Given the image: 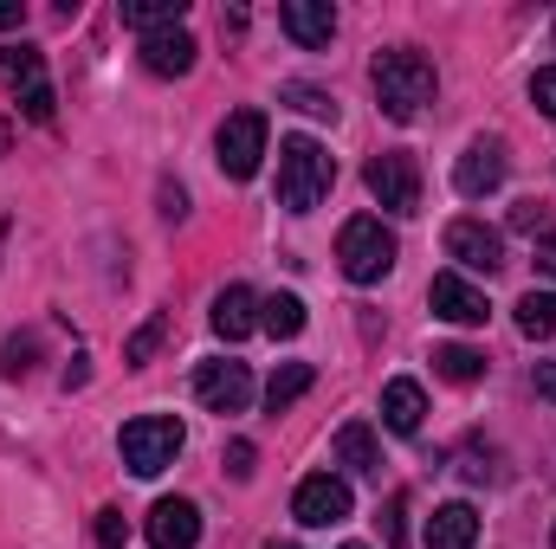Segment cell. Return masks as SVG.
I'll return each instance as SVG.
<instances>
[{"mask_svg":"<svg viewBox=\"0 0 556 549\" xmlns=\"http://www.w3.org/2000/svg\"><path fill=\"white\" fill-rule=\"evenodd\" d=\"M369 85H376V111H382L389 124H415L420 111L433 104V91H440L433 65L420 59L415 46H389V52H376Z\"/></svg>","mask_w":556,"mask_h":549,"instance_id":"1","label":"cell"},{"mask_svg":"<svg viewBox=\"0 0 556 549\" xmlns=\"http://www.w3.org/2000/svg\"><path fill=\"white\" fill-rule=\"evenodd\" d=\"M330 181H337V162H330L324 142H311V137H285L278 142V207H291V214H317L324 194H330Z\"/></svg>","mask_w":556,"mask_h":549,"instance_id":"2","label":"cell"},{"mask_svg":"<svg viewBox=\"0 0 556 549\" xmlns=\"http://www.w3.org/2000/svg\"><path fill=\"white\" fill-rule=\"evenodd\" d=\"M395 259H402V246H395V233L376 214H356L337 233V266H343L350 284H382V278L395 272Z\"/></svg>","mask_w":556,"mask_h":549,"instance_id":"3","label":"cell"},{"mask_svg":"<svg viewBox=\"0 0 556 549\" xmlns=\"http://www.w3.org/2000/svg\"><path fill=\"white\" fill-rule=\"evenodd\" d=\"M181 446H188V426H181L175 413H142V420H130V426H124V439H117V452H124V465H130L137 478L168 472Z\"/></svg>","mask_w":556,"mask_h":549,"instance_id":"4","label":"cell"},{"mask_svg":"<svg viewBox=\"0 0 556 549\" xmlns=\"http://www.w3.org/2000/svg\"><path fill=\"white\" fill-rule=\"evenodd\" d=\"M0 85L13 91L26 124H52V85H46V59L33 46H0Z\"/></svg>","mask_w":556,"mask_h":549,"instance_id":"5","label":"cell"},{"mask_svg":"<svg viewBox=\"0 0 556 549\" xmlns=\"http://www.w3.org/2000/svg\"><path fill=\"white\" fill-rule=\"evenodd\" d=\"M214 155H220L227 181H253L260 162H266V111H233L214 137Z\"/></svg>","mask_w":556,"mask_h":549,"instance_id":"6","label":"cell"},{"mask_svg":"<svg viewBox=\"0 0 556 549\" xmlns=\"http://www.w3.org/2000/svg\"><path fill=\"white\" fill-rule=\"evenodd\" d=\"M363 181H369V194H376L389 214H420V168H415L408 149H382V155H369Z\"/></svg>","mask_w":556,"mask_h":549,"instance_id":"7","label":"cell"},{"mask_svg":"<svg viewBox=\"0 0 556 549\" xmlns=\"http://www.w3.org/2000/svg\"><path fill=\"white\" fill-rule=\"evenodd\" d=\"M505 142L498 137H472L466 142V155L453 162V188L466 194V201H485V194H498L505 188Z\"/></svg>","mask_w":556,"mask_h":549,"instance_id":"8","label":"cell"},{"mask_svg":"<svg viewBox=\"0 0 556 549\" xmlns=\"http://www.w3.org/2000/svg\"><path fill=\"white\" fill-rule=\"evenodd\" d=\"M291 518H298L304 531L343 524V518H350V485H343L337 472H311V478L298 485V498H291Z\"/></svg>","mask_w":556,"mask_h":549,"instance_id":"9","label":"cell"},{"mask_svg":"<svg viewBox=\"0 0 556 549\" xmlns=\"http://www.w3.org/2000/svg\"><path fill=\"white\" fill-rule=\"evenodd\" d=\"M194 395L207 413H247L253 401V369L247 362H201L194 369Z\"/></svg>","mask_w":556,"mask_h":549,"instance_id":"10","label":"cell"},{"mask_svg":"<svg viewBox=\"0 0 556 549\" xmlns=\"http://www.w3.org/2000/svg\"><path fill=\"white\" fill-rule=\"evenodd\" d=\"M446 259L459 266V272H498L505 266V240H498V227H485V220H453L446 227Z\"/></svg>","mask_w":556,"mask_h":549,"instance_id":"11","label":"cell"},{"mask_svg":"<svg viewBox=\"0 0 556 549\" xmlns=\"http://www.w3.org/2000/svg\"><path fill=\"white\" fill-rule=\"evenodd\" d=\"M427 304H433V317H446V323H459V330H479V323L492 317L485 291H479V284H466L459 272L433 278V284H427Z\"/></svg>","mask_w":556,"mask_h":549,"instance_id":"12","label":"cell"},{"mask_svg":"<svg viewBox=\"0 0 556 549\" xmlns=\"http://www.w3.org/2000/svg\"><path fill=\"white\" fill-rule=\"evenodd\" d=\"M149 544L155 549H194L201 544V511H194V498H155V511H149Z\"/></svg>","mask_w":556,"mask_h":549,"instance_id":"13","label":"cell"},{"mask_svg":"<svg viewBox=\"0 0 556 549\" xmlns=\"http://www.w3.org/2000/svg\"><path fill=\"white\" fill-rule=\"evenodd\" d=\"M278 26H285L304 52H324L330 33H337V7H330V0H285V7H278Z\"/></svg>","mask_w":556,"mask_h":549,"instance_id":"14","label":"cell"},{"mask_svg":"<svg viewBox=\"0 0 556 549\" xmlns=\"http://www.w3.org/2000/svg\"><path fill=\"white\" fill-rule=\"evenodd\" d=\"M194 33H181V26H162V33H149L142 39V65L155 72V78H188L194 72Z\"/></svg>","mask_w":556,"mask_h":549,"instance_id":"15","label":"cell"},{"mask_svg":"<svg viewBox=\"0 0 556 549\" xmlns=\"http://www.w3.org/2000/svg\"><path fill=\"white\" fill-rule=\"evenodd\" d=\"M207 323H214V336H227V343H240V336H253V330H260V297H253L247 284H227V291L214 297V310H207Z\"/></svg>","mask_w":556,"mask_h":549,"instance_id":"16","label":"cell"},{"mask_svg":"<svg viewBox=\"0 0 556 549\" xmlns=\"http://www.w3.org/2000/svg\"><path fill=\"white\" fill-rule=\"evenodd\" d=\"M330 452H337V465H343V472H356V478H382V446H376V433H369L363 420L337 426Z\"/></svg>","mask_w":556,"mask_h":549,"instance_id":"17","label":"cell"},{"mask_svg":"<svg viewBox=\"0 0 556 549\" xmlns=\"http://www.w3.org/2000/svg\"><path fill=\"white\" fill-rule=\"evenodd\" d=\"M479 544V511L472 505H440L427 518V549H472Z\"/></svg>","mask_w":556,"mask_h":549,"instance_id":"18","label":"cell"},{"mask_svg":"<svg viewBox=\"0 0 556 549\" xmlns=\"http://www.w3.org/2000/svg\"><path fill=\"white\" fill-rule=\"evenodd\" d=\"M420 420H427V395H420V382L395 375V382L382 388V426H389V433H420Z\"/></svg>","mask_w":556,"mask_h":549,"instance_id":"19","label":"cell"},{"mask_svg":"<svg viewBox=\"0 0 556 549\" xmlns=\"http://www.w3.org/2000/svg\"><path fill=\"white\" fill-rule=\"evenodd\" d=\"M433 375H440V382H459V388H472V382L485 375V356H479L472 343H440V349H433Z\"/></svg>","mask_w":556,"mask_h":549,"instance_id":"20","label":"cell"},{"mask_svg":"<svg viewBox=\"0 0 556 549\" xmlns=\"http://www.w3.org/2000/svg\"><path fill=\"white\" fill-rule=\"evenodd\" d=\"M260 330H266V336H278V343H291V336L304 330V297H291V291L260 297Z\"/></svg>","mask_w":556,"mask_h":549,"instance_id":"21","label":"cell"},{"mask_svg":"<svg viewBox=\"0 0 556 549\" xmlns=\"http://www.w3.org/2000/svg\"><path fill=\"white\" fill-rule=\"evenodd\" d=\"M311 382H317V369H311V362H285L273 382H266V413H285L291 401H304V395H311Z\"/></svg>","mask_w":556,"mask_h":549,"instance_id":"22","label":"cell"},{"mask_svg":"<svg viewBox=\"0 0 556 549\" xmlns=\"http://www.w3.org/2000/svg\"><path fill=\"white\" fill-rule=\"evenodd\" d=\"M181 13H188V0H124V26H137L142 39L162 26H181Z\"/></svg>","mask_w":556,"mask_h":549,"instance_id":"23","label":"cell"},{"mask_svg":"<svg viewBox=\"0 0 556 549\" xmlns=\"http://www.w3.org/2000/svg\"><path fill=\"white\" fill-rule=\"evenodd\" d=\"M518 330H525L531 343L556 336V291H525V297H518Z\"/></svg>","mask_w":556,"mask_h":549,"instance_id":"24","label":"cell"},{"mask_svg":"<svg viewBox=\"0 0 556 549\" xmlns=\"http://www.w3.org/2000/svg\"><path fill=\"white\" fill-rule=\"evenodd\" d=\"M278 104H291V111H304V117H317V124H337V98L317 91V85H304V78L278 85Z\"/></svg>","mask_w":556,"mask_h":549,"instance_id":"25","label":"cell"},{"mask_svg":"<svg viewBox=\"0 0 556 549\" xmlns=\"http://www.w3.org/2000/svg\"><path fill=\"white\" fill-rule=\"evenodd\" d=\"M168 330H175V317H168V310H155V317L142 323L137 336L124 343V362H130V369H142V362H149V356H155V349L168 343Z\"/></svg>","mask_w":556,"mask_h":549,"instance_id":"26","label":"cell"},{"mask_svg":"<svg viewBox=\"0 0 556 549\" xmlns=\"http://www.w3.org/2000/svg\"><path fill=\"white\" fill-rule=\"evenodd\" d=\"M33 356H39V343H33V336H7V343H0V375H7V382L33 375Z\"/></svg>","mask_w":556,"mask_h":549,"instance_id":"27","label":"cell"},{"mask_svg":"<svg viewBox=\"0 0 556 549\" xmlns=\"http://www.w3.org/2000/svg\"><path fill=\"white\" fill-rule=\"evenodd\" d=\"M511 227H518V233H525V240H544V246H551V240H556L551 214H544V207H538V201H518V207H511Z\"/></svg>","mask_w":556,"mask_h":549,"instance_id":"28","label":"cell"},{"mask_svg":"<svg viewBox=\"0 0 556 549\" xmlns=\"http://www.w3.org/2000/svg\"><path fill=\"white\" fill-rule=\"evenodd\" d=\"M98 544L124 549V544H130V518H124V511H98Z\"/></svg>","mask_w":556,"mask_h":549,"instance_id":"29","label":"cell"},{"mask_svg":"<svg viewBox=\"0 0 556 549\" xmlns=\"http://www.w3.org/2000/svg\"><path fill=\"white\" fill-rule=\"evenodd\" d=\"M531 104H538L544 117H556V65H544V72L531 78Z\"/></svg>","mask_w":556,"mask_h":549,"instance_id":"30","label":"cell"},{"mask_svg":"<svg viewBox=\"0 0 556 549\" xmlns=\"http://www.w3.org/2000/svg\"><path fill=\"white\" fill-rule=\"evenodd\" d=\"M253 459H260L253 439H227V472H233V478H253Z\"/></svg>","mask_w":556,"mask_h":549,"instance_id":"31","label":"cell"},{"mask_svg":"<svg viewBox=\"0 0 556 549\" xmlns=\"http://www.w3.org/2000/svg\"><path fill=\"white\" fill-rule=\"evenodd\" d=\"M162 220H188V188L181 181H162Z\"/></svg>","mask_w":556,"mask_h":549,"instance_id":"32","label":"cell"},{"mask_svg":"<svg viewBox=\"0 0 556 549\" xmlns=\"http://www.w3.org/2000/svg\"><path fill=\"white\" fill-rule=\"evenodd\" d=\"M402 511H408V491H395V498H389V518H382V524H389V544L402 549Z\"/></svg>","mask_w":556,"mask_h":549,"instance_id":"33","label":"cell"},{"mask_svg":"<svg viewBox=\"0 0 556 549\" xmlns=\"http://www.w3.org/2000/svg\"><path fill=\"white\" fill-rule=\"evenodd\" d=\"M538 395L556 401V362H538Z\"/></svg>","mask_w":556,"mask_h":549,"instance_id":"34","label":"cell"},{"mask_svg":"<svg viewBox=\"0 0 556 549\" xmlns=\"http://www.w3.org/2000/svg\"><path fill=\"white\" fill-rule=\"evenodd\" d=\"M20 20H26V7H20V0H0V33H7V26H20Z\"/></svg>","mask_w":556,"mask_h":549,"instance_id":"35","label":"cell"},{"mask_svg":"<svg viewBox=\"0 0 556 549\" xmlns=\"http://www.w3.org/2000/svg\"><path fill=\"white\" fill-rule=\"evenodd\" d=\"M7 149H13V124H7V117H0V155H7Z\"/></svg>","mask_w":556,"mask_h":549,"instance_id":"36","label":"cell"},{"mask_svg":"<svg viewBox=\"0 0 556 549\" xmlns=\"http://www.w3.org/2000/svg\"><path fill=\"white\" fill-rule=\"evenodd\" d=\"M343 549H369V544H343Z\"/></svg>","mask_w":556,"mask_h":549,"instance_id":"37","label":"cell"},{"mask_svg":"<svg viewBox=\"0 0 556 549\" xmlns=\"http://www.w3.org/2000/svg\"><path fill=\"white\" fill-rule=\"evenodd\" d=\"M266 549H291V544H266Z\"/></svg>","mask_w":556,"mask_h":549,"instance_id":"38","label":"cell"},{"mask_svg":"<svg viewBox=\"0 0 556 549\" xmlns=\"http://www.w3.org/2000/svg\"><path fill=\"white\" fill-rule=\"evenodd\" d=\"M551 39H556V26H551Z\"/></svg>","mask_w":556,"mask_h":549,"instance_id":"39","label":"cell"},{"mask_svg":"<svg viewBox=\"0 0 556 549\" xmlns=\"http://www.w3.org/2000/svg\"><path fill=\"white\" fill-rule=\"evenodd\" d=\"M551 544H556V531H551Z\"/></svg>","mask_w":556,"mask_h":549,"instance_id":"40","label":"cell"}]
</instances>
